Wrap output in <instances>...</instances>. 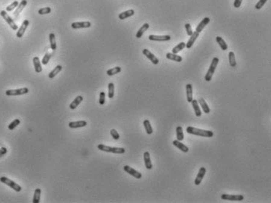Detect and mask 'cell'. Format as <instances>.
<instances>
[{
  "instance_id": "obj_40",
  "label": "cell",
  "mask_w": 271,
  "mask_h": 203,
  "mask_svg": "<svg viewBox=\"0 0 271 203\" xmlns=\"http://www.w3.org/2000/svg\"><path fill=\"white\" fill-rule=\"evenodd\" d=\"M51 56H52V53H49V52L46 53V55L44 56L43 58H42V64H43V65L47 64V63H49V62L50 58H51Z\"/></svg>"
},
{
  "instance_id": "obj_38",
  "label": "cell",
  "mask_w": 271,
  "mask_h": 203,
  "mask_svg": "<svg viewBox=\"0 0 271 203\" xmlns=\"http://www.w3.org/2000/svg\"><path fill=\"white\" fill-rule=\"evenodd\" d=\"M18 5H19V2H18V1H17V0H16V1H14L13 2H12L10 6H8L7 7H6V12L13 11V10H14L15 8H17V6H18Z\"/></svg>"
},
{
  "instance_id": "obj_21",
  "label": "cell",
  "mask_w": 271,
  "mask_h": 203,
  "mask_svg": "<svg viewBox=\"0 0 271 203\" xmlns=\"http://www.w3.org/2000/svg\"><path fill=\"white\" fill-rule=\"evenodd\" d=\"M192 107L194 109V112H195V116L199 117V116H202V112H201V109H200V107L199 106V103H198V100H195V99H193L192 101Z\"/></svg>"
},
{
  "instance_id": "obj_25",
  "label": "cell",
  "mask_w": 271,
  "mask_h": 203,
  "mask_svg": "<svg viewBox=\"0 0 271 203\" xmlns=\"http://www.w3.org/2000/svg\"><path fill=\"white\" fill-rule=\"evenodd\" d=\"M134 14H135V10H127V11H124V12H123V13H120V14H119V19L120 20L127 19V18H128V17H132Z\"/></svg>"
},
{
  "instance_id": "obj_28",
  "label": "cell",
  "mask_w": 271,
  "mask_h": 203,
  "mask_svg": "<svg viewBox=\"0 0 271 203\" xmlns=\"http://www.w3.org/2000/svg\"><path fill=\"white\" fill-rule=\"evenodd\" d=\"M216 42L219 44V46H220V49H221L222 50L226 51V50L228 49V44L226 43V42L224 40V39H223V38H221L220 36H217L216 38Z\"/></svg>"
},
{
  "instance_id": "obj_31",
  "label": "cell",
  "mask_w": 271,
  "mask_h": 203,
  "mask_svg": "<svg viewBox=\"0 0 271 203\" xmlns=\"http://www.w3.org/2000/svg\"><path fill=\"white\" fill-rule=\"evenodd\" d=\"M176 136H177V140L180 141H181L184 140V132H183V128H182L180 126L177 127Z\"/></svg>"
},
{
  "instance_id": "obj_2",
  "label": "cell",
  "mask_w": 271,
  "mask_h": 203,
  "mask_svg": "<svg viewBox=\"0 0 271 203\" xmlns=\"http://www.w3.org/2000/svg\"><path fill=\"white\" fill-rule=\"evenodd\" d=\"M219 63V58L217 57H214L212 60V63L210 64V67L209 68L208 71H207L206 74L205 76V80L206 81H210L211 79L212 78V75L214 74L215 70H216V67H217V65Z\"/></svg>"
},
{
  "instance_id": "obj_45",
  "label": "cell",
  "mask_w": 271,
  "mask_h": 203,
  "mask_svg": "<svg viewBox=\"0 0 271 203\" xmlns=\"http://www.w3.org/2000/svg\"><path fill=\"white\" fill-rule=\"evenodd\" d=\"M185 29H186V32H187L188 35L191 36V35H192V33H193L191 24H185Z\"/></svg>"
},
{
  "instance_id": "obj_37",
  "label": "cell",
  "mask_w": 271,
  "mask_h": 203,
  "mask_svg": "<svg viewBox=\"0 0 271 203\" xmlns=\"http://www.w3.org/2000/svg\"><path fill=\"white\" fill-rule=\"evenodd\" d=\"M114 89H115V87H114V84L110 82L108 84V97L110 99H113L114 97Z\"/></svg>"
},
{
  "instance_id": "obj_14",
  "label": "cell",
  "mask_w": 271,
  "mask_h": 203,
  "mask_svg": "<svg viewBox=\"0 0 271 203\" xmlns=\"http://www.w3.org/2000/svg\"><path fill=\"white\" fill-rule=\"evenodd\" d=\"M27 0H22V1L20 2L18 6L17 7V10H16L15 11H14V13L13 14V17H14L15 19L18 17L20 14L22 12V10H23L24 9L25 6H27Z\"/></svg>"
},
{
  "instance_id": "obj_44",
  "label": "cell",
  "mask_w": 271,
  "mask_h": 203,
  "mask_svg": "<svg viewBox=\"0 0 271 203\" xmlns=\"http://www.w3.org/2000/svg\"><path fill=\"white\" fill-rule=\"evenodd\" d=\"M266 2H267V0H259V2L256 4L255 7H256V10H260Z\"/></svg>"
},
{
  "instance_id": "obj_6",
  "label": "cell",
  "mask_w": 271,
  "mask_h": 203,
  "mask_svg": "<svg viewBox=\"0 0 271 203\" xmlns=\"http://www.w3.org/2000/svg\"><path fill=\"white\" fill-rule=\"evenodd\" d=\"M29 92V89L27 87H21L19 89H10L6 91V95L7 96H17V95H22L27 94Z\"/></svg>"
},
{
  "instance_id": "obj_27",
  "label": "cell",
  "mask_w": 271,
  "mask_h": 203,
  "mask_svg": "<svg viewBox=\"0 0 271 203\" xmlns=\"http://www.w3.org/2000/svg\"><path fill=\"white\" fill-rule=\"evenodd\" d=\"M198 103H199V104H200V106H202V108L203 111H204V113H205L209 114V113H210V109H209V107L208 106V105H207V103H206V101L204 100V99H203L202 98H201V99H199V100H198Z\"/></svg>"
},
{
  "instance_id": "obj_1",
  "label": "cell",
  "mask_w": 271,
  "mask_h": 203,
  "mask_svg": "<svg viewBox=\"0 0 271 203\" xmlns=\"http://www.w3.org/2000/svg\"><path fill=\"white\" fill-rule=\"evenodd\" d=\"M186 131L188 132V134H191V135H197V136H201V137H206V138H211L214 135L213 132L211 131H206V130H202V129H198V128H195L193 127H188Z\"/></svg>"
},
{
  "instance_id": "obj_34",
  "label": "cell",
  "mask_w": 271,
  "mask_h": 203,
  "mask_svg": "<svg viewBox=\"0 0 271 203\" xmlns=\"http://www.w3.org/2000/svg\"><path fill=\"white\" fill-rule=\"evenodd\" d=\"M185 46H186V43H184V42H180V43H179L177 46H176L175 47L173 48L172 53L177 54L179 52H180L181 50L184 49V48H185Z\"/></svg>"
},
{
  "instance_id": "obj_33",
  "label": "cell",
  "mask_w": 271,
  "mask_h": 203,
  "mask_svg": "<svg viewBox=\"0 0 271 203\" xmlns=\"http://www.w3.org/2000/svg\"><path fill=\"white\" fill-rule=\"evenodd\" d=\"M143 125L145 127V129L146 133L148 135H152V132H153V130H152V127L151 126V123L148 120H145L143 122Z\"/></svg>"
},
{
  "instance_id": "obj_17",
  "label": "cell",
  "mask_w": 271,
  "mask_h": 203,
  "mask_svg": "<svg viewBox=\"0 0 271 203\" xmlns=\"http://www.w3.org/2000/svg\"><path fill=\"white\" fill-rule=\"evenodd\" d=\"M186 94H187V101L188 103H192L193 100V88L191 84H188L186 85Z\"/></svg>"
},
{
  "instance_id": "obj_11",
  "label": "cell",
  "mask_w": 271,
  "mask_h": 203,
  "mask_svg": "<svg viewBox=\"0 0 271 203\" xmlns=\"http://www.w3.org/2000/svg\"><path fill=\"white\" fill-rule=\"evenodd\" d=\"M91 26L90 21H83V22H74L71 24V27L73 29L88 28Z\"/></svg>"
},
{
  "instance_id": "obj_32",
  "label": "cell",
  "mask_w": 271,
  "mask_h": 203,
  "mask_svg": "<svg viewBox=\"0 0 271 203\" xmlns=\"http://www.w3.org/2000/svg\"><path fill=\"white\" fill-rule=\"evenodd\" d=\"M41 195H42V191L40 188H36L34 191V197H33V203H39L40 199H41Z\"/></svg>"
},
{
  "instance_id": "obj_35",
  "label": "cell",
  "mask_w": 271,
  "mask_h": 203,
  "mask_svg": "<svg viewBox=\"0 0 271 203\" xmlns=\"http://www.w3.org/2000/svg\"><path fill=\"white\" fill-rule=\"evenodd\" d=\"M228 57H229V63L230 66L231 67H236V59H235V55L234 52H230L229 54H228Z\"/></svg>"
},
{
  "instance_id": "obj_26",
  "label": "cell",
  "mask_w": 271,
  "mask_h": 203,
  "mask_svg": "<svg viewBox=\"0 0 271 203\" xmlns=\"http://www.w3.org/2000/svg\"><path fill=\"white\" fill-rule=\"evenodd\" d=\"M166 57H167V59H171V60H174L175 61V62H177V63H180V62H181V61L183 60V59H182V57L180 56L177 55V54L174 53H170V52H169V53H167Z\"/></svg>"
},
{
  "instance_id": "obj_4",
  "label": "cell",
  "mask_w": 271,
  "mask_h": 203,
  "mask_svg": "<svg viewBox=\"0 0 271 203\" xmlns=\"http://www.w3.org/2000/svg\"><path fill=\"white\" fill-rule=\"evenodd\" d=\"M0 182H2L3 183V184L8 185V186L10 187L11 188H13V189L14 190V191H16L17 192H20L21 191V189H22V188L20 186L19 184H17V183L14 182L13 180H10V179H9L8 177H6V176H1V177H0Z\"/></svg>"
},
{
  "instance_id": "obj_9",
  "label": "cell",
  "mask_w": 271,
  "mask_h": 203,
  "mask_svg": "<svg viewBox=\"0 0 271 203\" xmlns=\"http://www.w3.org/2000/svg\"><path fill=\"white\" fill-rule=\"evenodd\" d=\"M142 53L144 54V55L145 56L147 57V58H148L153 64L157 65L158 63H159V60L157 57L155 56L154 54H152V52H151L148 49H145L142 50Z\"/></svg>"
},
{
  "instance_id": "obj_3",
  "label": "cell",
  "mask_w": 271,
  "mask_h": 203,
  "mask_svg": "<svg viewBox=\"0 0 271 203\" xmlns=\"http://www.w3.org/2000/svg\"><path fill=\"white\" fill-rule=\"evenodd\" d=\"M98 148L103 152H112L115 154H123L125 152V148H116V147H110L105 145V144H100L98 145Z\"/></svg>"
},
{
  "instance_id": "obj_24",
  "label": "cell",
  "mask_w": 271,
  "mask_h": 203,
  "mask_svg": "<svg viewBox=\"0 0 271 203\" xmlns=\"http://www.w3.org/2000/svg\"><path fill=\"white\" fill-rule=\"evenodd\" d=\"M149 28V24L148 23H145L142 25L141 28L138 30V32L136 33V38H141L142 37V35L144 34V33L145 32L146 30Z\"/></svg>"
},
{
  "instance_id": "obj_22",
  "label": "cell",
  "mask_w": 271,
  "mask_h": 203,
  "mask_svg": "<svg viewBox=\"0 0 271 203\" xmlns=\"http://www.w3.org/2000/svg\"><path fill=\"white\" fill-rule=\"evenodd\" d=\"M33 63H34V70H35V72L36 73H41L42 70V64H41V62H40V59L38 56H34L33 58Z\"/></svg>"
},
{
  "instance_id": "obj_10",
  "label": "cell",
  "mask_w": 271,
  "mask_h": 203,
  "mask_svg": "<svg viewBox=\"0 0 271 203\" xmlns=\"http://www.w3.org/2000/svg\"><path fill=\"white\" fill-rule=\"evenodd\" d=\"M148 39L150 41H155V42H167L171 39L170 35H154L151 34L148 36Z\"/></svg>"
},
{
  "instance_id": "obj_12",
  "label": "cell",
  "mask_w": 271,
  "mask_h": 203,
  "mask_svg": "<svg viewBox=\"0 0 271 203\" xmlns=\"http://www.w3.org/2000/svg\"><path fill=\"white\" fill-rule=\"evenodd\" d=\"M29 24H30V22H29L28 20H24V21H23V23H22V24H21V27L18 29V31L17 32V38H21L23 37L24 34V32L26 31L27 28V27H28Z\"/></svg>"
},
{
  "instance_id": "obj_7",
  "label": "cell",
  "mask_w": 271,
  "mask_h": 203,
  "mask_svg": "<svg viewBox=\"0 0 271 203\" xmlns=\"http://www.w3.org/2000/svg\"><path fill=\"white\" fill-rule=\"evenodd\" d=\"M221 198L223 200L227 201H241L244 200V196L241 195H228V194H223L221 195Z\"/></svg>"
},
{
  "instance_id": "obj_41",
  "label": "cell",
  "mask_w": 271,
  "mask_h": 203,
  "mask_svg": "<svg viewBox=\"0 0 271 203\" xmlns=\"http://www.w3.org/2000/svg\"><path fill=\"white\" fill-rule=\"evenodd\" d=\"M52 11L51 8L50 7H45V8H42V9H40L38 10V14L40 15H44V14H50Z\"/></svg>"
},
{
  "instance_id": "obj_18",
  "label": "cell",
  "mask_w": 271,
  "mask_h": 203,
  "mask_svg": "<svg viewBox=\"0 0 271 203\" xmlns=\"http://www.w3.org/2000/svg\"><path fill=\"white\" fill-rule=\"evenodd\" d=\"M87 125V122L85 120H80V121H74L69 123V127L70 128L75 129V128H80V127H84Z\"/></svg>"
},
{
  "instance_id": "obj_19",
  "label": "cell",
  "mask_w": 271,
  "mask_h": 203,
  "mask_svg": "<svg viewBox=\"0 0 271 203\" xmlns=\"http://www.w3.org/2000/svg\"><path fill=\"white\" fill-rule=\"evenodd\" d=\"M144 162H145V166L146 169L147 170L152 169V161H151L150 154L148 152H144Z\"/></svg>"
},
{
  "instance_id": "obj_46",
  "label": "cell",
  "mask_w": 271,
  "mask_h": 203,
  "mask_svg": "<svg viewBox=\"0 0 271 203\" xmlns=\"http://www.w3.org/2000/svg\"><path fill=\"white\" fill-rule=\"evenodd\" d=\"M241 3H242V0H234V6L235 8H239L241 6Z\"/></svg>"
},
{
  "instance_id": "obj_16",
  "label": "cell",
  "mask_w": 271,
  "mask_h": 203,
  "mask_svg": "<svg viewBox=\"0 0 271 203\" xmlns=\"http://www.w3.org/2000/svg\"><path fill=\"white\" fill-rule=\"evenodd\" d=\"M210 22V19L209 17H205L202 21L200 22V23L198 24L197 27L195 29V31H197L198 33H200L201 31H202V30L206 27V25Z\"/></svg>"
},
{
  "instance_id": "obj_36",
  "label": "cell",
  "mask_w": 271,
  "mask_h": 203,
  "mask_svg": "<svg viewBox=\"0 0 271 203\" xmlns=\"http://www.w3.org/2000/svg\"><path fill=\"white\" fill-rule=\"evenodd\" d=\"M120 71H121V67H114V68L110 69V70H107V71H106V74H107V75H109V76H113V75H115V74H119Z\"/></svg>"
},
{
  "instance_id": "obj_13",
  "label": "cell",
  "mask_w": 271,
  "mask_h": 203,
  "mask_svg": "<svg viewBox=\"0 0 271 203\" xmlns=\"http://www.w3.org/2000/svg\"><path fill=\"white\" fill-rule=\"evenodd\" d=\"M206 173V169L205 167H201L200 170H199V173H198L197 176H196V178L195 179V185H199V184H201L202 180V179L204 178V176H205Z\"/></svg>"
},
{
  "instance_id": "obj_29",
  "label": "cell",
  "mask_w": 271,
  "mask_h": 203,
  "mask_svg": "<svg viewBox=\"0 0 271 203\" xmlns=\"http://www.w3.org/2000/svg\"><path fill=\"white\" fill-rule=\"evenodd\" d=\"M49 39L50 42V47H51L52 50H56V35L54 33H50L49 36Z\"/></svg>"
},
{
  "instance_id": "obj_42",
  "label": "cell",
  "mask_w": 271,
  "mask_h": 203,
  "mask_svg": "<svg viewBox=\"0 0 271 203\" xmlns=\"http://www.w3.org/2000/svg\"><path fill=\"white\" fill-rule=\"evenodd\" d=\"M99 104L100 105H104L105 102H106V93L104 91H101L100 94H99Z\"/></svg>"
},
{
  "instance_id": "obj_30",
  "label": "cell",
  "mask_w": 271,
  "mask_h": 203,
  "mask_svg": "<svg viewBox=\"0 0 271 203\" xmlns=\"http://www.w3.org/2000/svg\"><path fill=\"white\" fill-rule=\"evenodd\" d=\"M62 69H63L62 66H60V65H57L56 67L55 68L53 69V70H52L51 72H50L49 74V78H51V79H52V78H54L56 76L57 74H58L59 72H60L61 70H62Z\"/></svg>"
},
{
  "instance_id": "obj_15",
  "label": "cell",
  "mask_w": 271,
  "mask_h": 203,
  "mask_svg": "<svg viewBox=\"0 0 271 203\" xmlns=\"http://www.w3.org/2000/svg\"><path fill=\"white\" fill-rule=\"evenodd\" d=\"M199 33H198L197 31H194V32L192 33V35L190 36V38L188 39V42L186 43L185 47L187 48V49H191V48L192 47V46L194 45V43L195 42V41H196V39H197V38H199Z\"/></svg>"
},
{
  "instance_id": "obj_43",
  "label": "cell",
  "mask_w": 271,
  "mask_h": 203,
  "mask_svg": "<svg viewBox=\"0 0 271 203\" xmlns=\"http://www.w3.org/2000/svg\"><path fill=\"white\" fill-rule=\"evenodd\" d=\"M110 135H111V136L113 137V138L114 140H119L120 135L117 131H116V130L115 129L111 130V131H110Z\"/></svg>"
},
{
  "instance_id": "obj_20",
  "label": "cell",
  "mask_w": 271,
  "mask_h": 203,
  "mask_svg": "<svg viewBox=\"0 0 271 203\" xmlns=\"http://www.w3.org/2000/svg\"><path fill=\"white\" fill-rule=\"evenodd\" d=\"M173 144L176 146L177 148H179L180 150H181L183 152H188L189 151V148H188V146H186L185 144H182L181 141L178 140H174L173 141Z\"/></svg>"
},
{
  "instance_id": "obj_39",
  "label": "cell",
  "mask_w": 271,
  "mask_h": 203,
  "mask_svg": "<svg viewBox=\"0 0 271 203\" xmlns=\"http://www.w3.org/2000/svg\"><path fill=\"white\" fill-rule=\"evenodd\" d=\"M20 123H21V120H20L19 119H16V120H13L12 123H10V125L8 126V128H9L10 131H12V130H13L14 128H16L17 126L19 125Z\"/></svg>"
},
{
  "instance_id": "obj_5",
  "label": "cell",
  "mask_w": 271,
  "mask_h": 203,
  "mask_svg": "<svg viewBox=\"0 0 271 203\" xmlns=\"http://www.w3.org/2000/svg\"><path fill=\"white\" fill-rule=\"evenodd\" d=\"M0 15L2 16V18L6 21V23L10 25V27H11L13 30H17V29H18V26L16 24L14 21H13V20L12 19V17H10V16L6 13V11L2 10V11L0 12Z\"/></svg>"
},
{
  "instance_id": "obj_23",
  "label": "cell",
  "mask_w": 271,
  "mask_h": 203,
  "mask_svg": "<svg viewBox=\"0 0 271 203\" xmlns=\"http://www.w3.org/2000/svg\"><path fill=\"white\" fill-rule=\"evenodd\" d=\"M83 99H84V98L82 95H78V97H76V99H74L72 103H70V108L71 109H76L77 107L79 106L80 103H81L82 101H83Z\"/></svg>"
},
{
  "instance_id": "obj_8",
  "label": "cell",
  "mask_w": 271,
  "mask_h": 203,
  "mask_svg": "<svg viewBox=\"0 0 271 203\" xmlns=\"http://www.w3.org/2000/svg\"><path fill=\"white\" fill-rule=\"evenodd\" d=\"M123 170L125 171V172H127V173H129V174L131 175L132 176H134V177H135V178L137 179L142 178V173H141L140 172H139V171L135 170V169H133L132 167H129V166L127 165L124 166V167H123Z\"/></svg>"
}]
</instances>
